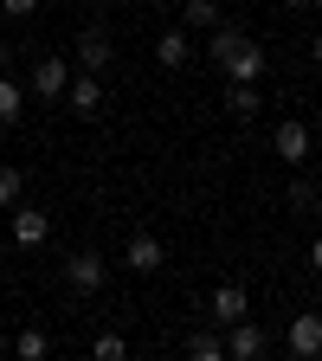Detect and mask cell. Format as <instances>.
I'll list each match as a JSON object with an SVG mask.
<instances>
[{
  "instance_id": "obj_1",
  "label": "cell",
  "mask_w": 322,
  "mask_h": 361,
  "mask_svg": "<svg viewBox=\"0 0 322 361\" xmlns=\"http://www.w3.org/2000/svg\"><path fill=\"white\" fill-rule=\"evenodd\" d=\"M206 59L233 78V84H258L264 78V52H258V39H245V32H225V26H213V39H206Z\"/></svg>"
},
{
  "instance_id": "obj_2",
  "label": "cell",
  "mask_w": 322,
  "mask_h": 361,
  "mask_svg": "<svg viewBox=\"0 0 322 361\" xmlns=\"http://www.w3.org/2000/svg\"><path fill=\"white\" fill-rule=\"evenodd\" d=\"M239 316H252V297H245V284H219V290L206 297V323H219V329H233Z\"/></svg>"
},
{
  "instance_id": "obj_3",
  "label": "cell",
  "mask_w": 322,
  "mask_h": 361,
  "mask_svg": "<svg viewBox=\"0 0 322 361\" xmlns=\"http://www.w3.org/2000/svg\"><path fill=\"white\" fill-rule=\"evenodd\" d=\"M264 348H271V336L252 323V316H239V323L225 329V361H258Z\"/></svg>"
},
{
  "instance_id": "obj_4",
  "label": "cell",
  "mask_w": 322,
  "mask_h": 361,
  "mask_svg": "<svg viewBox=\"0 0 322 361\" xmlns=\"http://www.w3.org/2000/svg\"><path fill=\"white\" fill-rule=\"evenodd\" d=\"M284 342H290V355H297V361H316V355H322V316H316V310L290 316V329H284Z\"/></svg>"
},
{
  "instance_id": "obj_5",
  "label": "cell",
  "mask_w": 322,
  "mask_h": 361,
  "mask_svg": "<svg viewBox=\"0 0 322 361\" xmlns=\"http://www.w3.org/2000/svg\"><path fill=\"white\" fill-rule=\"evenodd\" d=\"M104 278H110V264H104L97 252H71V258H65V284H71V290L90 297V290H104Z\"/></svg>"
},
{
  "instance_id": "obj_6",
  "label": "cell",
  "mask_w": 322,
  "mask_h": 361,
  "mask_svg": "<svg viewBox=\"0 0 322 361\" xmlns=\"http://www.w3.org/2000/svg\"><path fill=\"white\" fill-rule=\"evenodd\" d=\"M65 104H71V116H104V78H97V71L71 78V84H65Z\"/></svg>"
},
{
  "instance_id": "obj_7",
  "label": "cell",
  "mask_w": 322,
  "mask_h": 361,
  "mask_svg": "<svg viewBox=\"0 0 322 361\" xmlns=\"http://www.w3.org/2000/svg\"><path fill=\"white\" fill-rule=\"evenodd\" d=\"M271 149H278V161L303 168L309 161V123H278V129H271Z\"/></svg>"
},
{
  "instance_id": "obj_8",
  "label": "cell",
  "mask_w": 322,
  "mask_h": 361,
  "mask_svg": "<svg viewBox=\"0 0 322 361\" xmlns=\"http://www.w3.org/2000/svg\"><path fill=\"white\" fill-rule=\"evenodd\" d=\"M123 264H129V271H142V278H155V271L168 264V252H161V239H155V233H135V239L123 245Z\"/></svg>"
},
{
  "instance_id": "obj_9",
  "label": "cell",
  "mask_w": 322,
  "mask_h": 361,
  "mask_svg": "<svg viewBox=\"0 0 322 361\" xmlns=\"http://www.w3.org/2000/svg\"><path fill=\"white\" fill-rule=\"evenodd\" d=\"M65 84H71V59H39V65H32V90H39L45 104H58Z\"/></svg>"
},
{
  "instance_id": "obj_10",
  "label": "cell",
  "mask_w": 322,
  "mask_h": 361,
  "mask_svg": "<svg viewBox=\"0 0 322 361\" xmlns=\"http://www.w3.org/2000/svg\"><path fill=\"white\" fill-rule=\"evenodd\" d=\"M52 239V213L45 207H13V245H45Z\"/></svg>"
},
{
  "instance_id": "obj_11",
  "label": "cell",
  "mask_w": 322,
  "mask_h": 361,
  "mask_svg": "<svg viewBox=\"0 0 322 361\" xmlns=\"http://www.w3.org/2000/svg\"><path fill=\"white\" fill-rule=\"evenodd\" d=\"M78 65L104 78V71H110V32H97V26H84V32H78Z\"/></svg>"
},
{
  "instance_id": "obj_12",
  "label": "cell",
  "mask_w": 322,
  "mask_h": 361,
  "mask_svg": "<svg viewBox=\"0 0 322 361\" xmlns=\"http://www.w3.org/2000/svg\"><path fill=\"white\" fill-rule=\"evenodd\" d=\"M187 59H194V45H187V26H174V32H161V39H155V65H161V71H180Z\"/></svg>"
},
{
  "instance_id": "obj_13",
  "label": "cell",
  "mask_w": 322,
  "mask_h": 361,
  "mask_svg": "<svg viewBox=\"0 0 322 361\" xmlns=\"http://www.w3.org/2000/svg\"><path fill=\"white\" fill-rule=\"evenodd\" d=\"M20 116H26V84L0 71V129H7V123H20Z\"/></svg>"
},
{
  "instance_id": "obj_14",
  "label": "cell",
  "mask_w": 322,
  "mask_h": 361,
  "mask_svg": "<svg viewBox=\"0 0 322 361\" xmlns=\"http://www.w3.org/2000/svg\"><path fill=\"white\" fill-rule=\"evenodd\" d=\"M180 26H187V32H213L219 7H213V0H180Z\"/></svg>"
},
{
  "instance_id": "obj_15",
  "label": "cell",
  "mask_w": 322,
  "mask_h": 361,
  "mask_svg": "<svg viewBox=\"0 0 322 361\" xmlns=\"http://www.w3.org/2000/svg\"><path fill=\"white\" fill-rule=\"evenodd\" d=\"M20 194H26V174H20L13 161H0V213H13V207H20Z\"/></svg>"
},
{
  "instance_id": "obj_16",
  "label": "cell",
  "mask_w": 322,
  "mask_h": 361,
  "mask_svg": "<svg viewBox=\"0 0 322 361\" xmlns=\"http://www.w3.org/2000/svg\"><path fill=\"white\" fill-rule=\"evenodd\" d=\"M187 355H194V361H225V342H219L213 329H194V336H187Z\"/></svg>"
},
{
  "instance_id": "obj_17",
  "label": "cell",
  "mask_w": 322,
  "mask_h": 361,
  "mask_svg": "<svg viewBox=\"0 0 322 361\" xmlns=\"http://www.w3.org/2000/svg\"><path fill=\"white\" fill-rule=\"evenodd\" d=\"M225 110H233V116H258L264 104H258V84H233V90H225Z\"/></svg>"
},
{
  "instance_id": "obj_18",
  "label": "cell",
  "mask_w": 322,
  "mask_h": 361,
  "mask_svg": "<svg viewBox=\"0 0 322 361\" xmlns=\"http://www.w3.org/2000/svg\"><path fill=\"white\" fill-rule=\"evenodd\" d=\"M13 355H20V361H45V355H52V342H45L39 329H20V336H13Z\"/></svg>"
},
{
  "instance_id": "obj_19",
  "label": "cell",
  "mask_w": 322,
  "mask_h": 361,
  "mask_svg": "<svg viewBox=\"0 0 322 361\" xmlns=\"http://www.w3.org/2000/svg\"><path fill=\"white\" fill-rule=\"evenodd\" d=\"M90 355H97V361H123V355H129V342H123L116 329H104L97 342H90Z\"/></svg>"
},
{
  "instance_id": "obj_20",
  "label": "cell",
  "mask_w": 322,
  "mask_h": 361,
  "mask_svg": "<svg viewBox=\"0 0 322 361\" xmlns=\"http://www.w3.org/2000/svg\"><path fill=\"white\" fill-rule=\"evenodd\" d=\"M0 13H7V20H32L39 0H0Z\"/></svg>"
},
{
  "instance_id": "obj_21",
  "label": "cell",
  "mask_w": 322,
  "mask_h": 361,
  "mask_svg": "<svg viewBox=\"0 0 322 361\" xmlns=\"http://www.w3.org/2000/svg\"><path fill=\"white\" fill-rule=\"evenodd\" d=\"M309 271L322 278V239H309Z\"/></svg>"
},
{
  "instance_id": "obj_22",
  "label": "cell",
  "mask_w": 322,
  "mask_h": 361,
  "mask_svg": "<svg viewBox=\"0 0 322 361\" xmlns=\"http://www.w3.org/2000/svg\"><path fill=\"white\" fill-rule=\"evenodd\" d=\"M7 59H13V52H7V39H0V71H7Z\"/></svg>"
},
{
  "instance_id": "obj_23",
  "label": "cell",
  "mask_w": 322,
  "mask_h": 361,
  "mask_svg": "<svg viewBox=\"0 0 322 361\" xmlns=\"http://www.w3.org/2000/svg\"><path fill=\"white\" fill-rule=\"evenodd\" d=\"M309 52H316V65H322V32H316V45H309Z\"/></svg>"
},
{
  "instance_id": "obj_24",
  "label": "cell",
  "mask_w": 322,
  "mask_h": 361,
  "mask_svg": "<svg viewBox=\"0 0 322 361\" xmlns=\"http://www.w3.org/2000/svg\"><path fill=\"white\" fill-rule=\"evenodd\" d=\"M284 7H316V0H284Z\"/></svg>"
}]
</instances>
